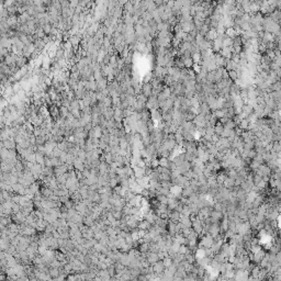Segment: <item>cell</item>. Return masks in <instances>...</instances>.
Here are the masks:
<instances>
[{"label":"cell","mask_w":281,"mask_h":281,"mask_svg":"<svg viewBox=\"0 0 281 281\" xmlns=\"http://www.w3.org/2000/svg\"><path fill=\"white\" fill-rule=\"evenodd\" d=\"M152 267H153V271L155 272L156 275H163L164 271L166 270V267H165V265H164L163 260H158L157 262L152 265Z\"/></svg>","instance_id":"obj_1"},{"label":"cell","mask_w":281,"mask_h":281,"mask_svg":"<svg viewBox=\"0 0 281 281\" xmlns=\"http://www.w3.org/2000/svg\"><path fill=\"white\" fill-rule=\"evenodd\" d=\"M153 90H154V87L153 85H152V82L150 84H145L143 86V88H142V91H143V94H145L146 97H150L152 94H153Z\"/></svg>","instance_id":"obj_2"},{"label":"cell","mask_w":281,"mask_h":281,"mask_svg":"<svg viewBox=\"0 0 281 281\" xmlns=\"http://www.w3.org/2000/svg\"><path fill=\"white\" fill-rule=\"evenodd\" d=\"M152 227V224H150L148 221H146L145 219L140 220V222H138V229H144V231H148V229Z\"/></svg>","instance_id":"obj_3"},{"label":"cell","mask_w":281,"mask_h":281,"mask_svg":"<svg viewBox=\"0 0 281 281\" xmlns=\"http://www.w3.org/2000/svg\"><path fill=\"white\" fill-rule=\"evenodd\" d=\"M163 262H164V265H165L166 268H169V267L174 264V258L170 256H167L163 259Z\"/></svg>","instance_id":"obj_4"}]
</instances>
